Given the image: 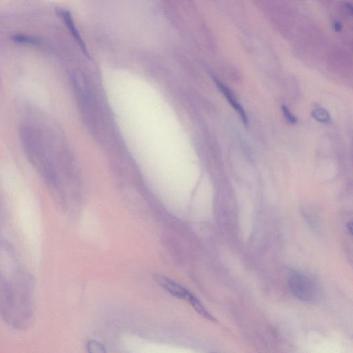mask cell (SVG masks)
<instances>
[{"label": "cell", "instance_id": "obj_6", "mask_svg": "<svg viewBox=\"0 0 353 353\" xmlns=\"http://www.w3.org/2000/svg\"><path fill=\"white\" fill-rule=\"evenodd\" d=\"M187 301L190 303L191 306L193 307L194 309H195L201 316L210 321H215L214 317L208 312L205 307L203 306L202 303H201V301H199L198 298H197L195 295L191 293L190 296L189 297Z\"/></svg>", "mask_w": 353, "mask_h": 353}, {"label": "cell", "instance_id": "obj_5", "mask_svg": "<svg viewBox=\"0 0 353 353\" xmlns=\"http://www.w3.org/2000/svg\"><path fill=\"white\" fill-rule=\"evenodd\" d=\"M59 15H60L61 18L64 20L65 22L66 25L67 26L68 28L71 32V35H73V38L76 40L77 43L79 44L80 48L81 50L83 51L84 54H86L87 57H89V54H88V50H87L86 44L83 42L81 36H80L79 32L77 30L76 26H75L74 22H73L72 16H71L70 12L64 11V10H60L58 11Z\"/></svg>", "mask_w": 353, "mask_h": 353}, {"label": "cell", "instance_id": "obj_1", "mask_svg": "<svg viewBox=\"0 0 353 353\" xmlns=\"http://www.w3.org/2000/svg\"><path fill=\"white\" fill-rule=\"evenodd\" d=\"M34 310L33 277L9 243L0 241V314L8 325L22 329Z\"/></svg>", "mask_w": 353, "mask_h": 353}, {"label": "cell", "instance_id": "obj_10", "mask_svg": "<svg viewBox=\"0 0 353 353\" xmlns=\"http://www.w3.org/2000/svg\"><path fill=\"white\" fill-rule=\"evenodd\" d=\"M282 111L283 113H284L285 118L286 119V120H288V122L292 124H296L297 119L296 117H294V116L292 115V113L290 112L289 109H288L287 107H285V106H282Z\"/></svg>", "mask_w": 353, "mask_h": 353}, {"label": "cell", "instance_id": "obj_12", "mask_svg": "<svg viewBox=\"0 0 353 353\" xmlns=\"http://www.w3.org/2000/svg\"><path fill=\"white\" fill-rule=\"evenodd\" d=\"M353 224L352 222H349L347 223V225H346V228H347L348 232L350 233V235H351V236H352L353 235Z\"/></svg>", "mask_w": 353, "mask_h": 353}, {"label": "cell", "instance_id": "obj_11", "mask_svg": "<svg viewBox=\"0 0 353 353\" xmlns=\"http://www.w3.org/2000/svg\"><path fill=\"white\" fill-rule=\"evenodd\" d=\"M342 25H341L340 22H335V23H334V28H335V31H341V30H342Z\"/></svg>", "mask_w": 353, "mask_h": 353}, {"label": "cell", "instance_id": "obj_2", "mask_svg": "<svg viewBox=\"0 0 353 353\" xmlns=\"http://www.w3.org/2000/svg\"><path fill=\"white\" fill-rule=\"evenodd\" d=\"M288 284L293 294L304 302H315L320 298V286L316 281L301 272H291L288 277Z\"/></svg>", "mask_w": 353, "mask_h": 353}, {"label": "cell", "instance_id": "obj_8", "mask_svg": "<svg viewBox=\"0 0 353 353\" xmlns=\"http://www.w3.org/2000/svg\"><path fill=\"white\" fill-rule=\"evenodd\" d=\"M87 348L90 353H106L105 346L96 341H90L87 344Z\"/></svg>", "mask_w": 353, "mask_h": 353}, {"label": "cell", "instance_id": "obj_3", "mask_svg": "<svg viewBox=\"0 0 353 353\" xmlns=\"http://www.w3.org/2000/svg\"><path fill=\"white\" fill-rule=\"evenodd\" d=\"M154 279L157 284L160 285L162 288L166 290L167 292L178 299L187 300L189 297L190 296V291L178 283L171 280L169 278H167L164 276L155 275Z\"/></svg>", "mask_w": 353, "mask_h": 353}, {"label": "cell", "instance_id": "obj_7", "mask_svg": "<svg viewBox=\"0 0 353 353\" xmlns=\"http://www.w3.org/2000/svg\"><path fill=\"white\" fill-rule=\"evenodd\" d=\"M313 117L317 122L322 124H329L331 122V117L328 111L322 108L315 109L313 112Z\"/></svg>", "mask_w": 353, "mask_h": 353}, {"label": "cell", "instance_id": "obj_4", "mask_svg": "<svg viewBox=\"0 0 353 353\" xmlns=\"http://www.w3.org/2000/svg\"><path fill=\"white\" fill-rule=\"evenodd\" d=\"M214 81L216 83L217 86L218 87L220 91L223 94L225 98L227 99L229 103L231 104V105L233 107V108L235 109V111L238 112L240 117H241L244 124L245 125H248V117H247L246 113H245V110H244L243 107L239 103L238 101H237L236 98H235L233 92H232L226 85L221 82L219 80H217L216 78H215Z\"/></svg>", "mask_w": 353, "mask_h": 353}, {"label": "cell", "instance_id": "obj_9", "mask_svg": "<svg viewBox=\"0 0 353 353\" xmlns=\"http://www.w3.org/2000/svg\"><path fill=\"white\" fill-rule=\"evenodd\" d=\"M13 40L15 42H19V43L33 44L38 43V41L36 39H34L33 37L24 36V35H15L13 37Z\"/></svg>", "mask_w": 353, "mask_h": 353}]
</instances>
